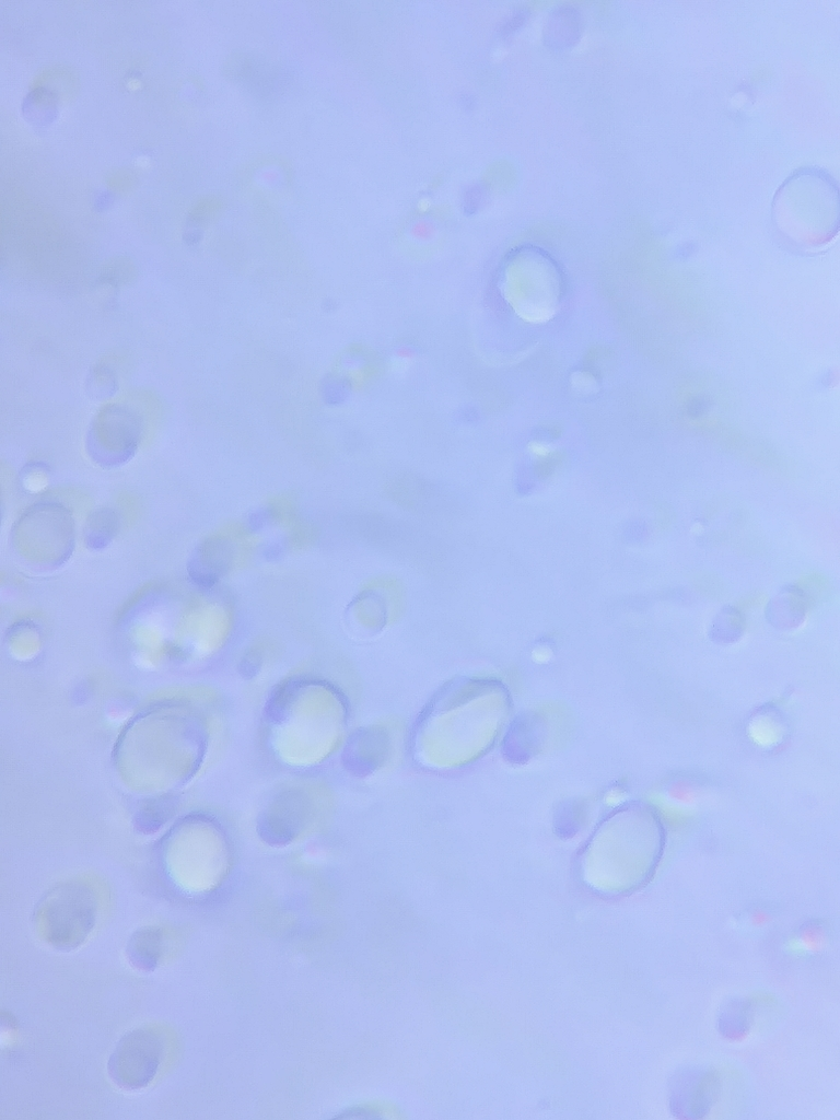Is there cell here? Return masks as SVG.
I'll return each instance as SVG.
<instances>
[{
  "instance_id": "2",
  "label": "cell",
  "mask_w": 840,
  "mask_h": 1120,
  "mask_svg": "<svg viewBox=\"0 0 840 1120\" xmlns=\"http://www.w3.org/2000/svg\"><path fill=\"white\" fill-rule=\"evenodd\" d=\"M165 1052V1038L154 1027L129 1030L120 1037L109 1055L108 1077L120 1089H143L155 1078Z\"/></svg>"
},
{
  "instance_id": "4",
  "label": "cell",
  "mask_w": 840,
  "mask_h": 1120,
  "mask_svg": "<svg viewBox=\"0 0 840 1120\" xmlns=\"http://www.w3.org/2000/svg\"><path fill=\"white\" fill-rule=\"evenodd\" d=\"M267 511L271 523L284 534L290 550L304 551L316 541L315 526L302 516L298 500L291 493L272 495L268 500Z\"/></svg>"
},
{
  "instance_id": "1",
  "label": "cell",
  "mask_w": 840,
  "mask_h": 1120,
  "mask_svg": "<svg viewBox=\"0 0 840 1120\" xmlns=\"http://www.w3.org/2000/svg\"><path fill=\"white\" fill-rule=\"evenodd\" d=\"M97 911L96 897L89 887L68 883L51 889L39 900L33 923L47 945L69 952L80 947L92 934Z\"/></svg>"
},
{
  "instance_id": "5",
  "label": "cell",
  "mask_w": 840,
  "mask_h": 1120,
  "mask_svg": "<svg viewBox=\"0 0 840 1120\" xmlns=\"http://www.w3.org/2000/svg\"><path fill=\"white\" fill-rule=\"evenodd\" d=\"M164 952V933L159 926H142L129 937L125 954L129 964L142 972L153 971Z\"/></svg>"
},
{
  "instance_id": "3",
  "label": "cell",
  "mask_w": 840,
  "mask_h": 1120,
  "mask_svg": "<svg viewBox=\"0 0 840 1120\" xmlns=\"http://www.w3.org/2000/svg\"><path fill=\"white\" fill-rule=\"evenodd\" d=\"M405 593L401 583L387 575L365 581L353 603L354 620L364 629L380 630L397 621L404 611Z\"/></svg>"
}]
</instances>
